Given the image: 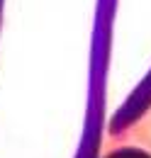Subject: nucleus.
Wrapping results in <instances>:
<instances>
[{"label": "nucleus", "instance_id": "nucleus-1", "mask_svg": "<svg viewBox=\"0 0 151 158\" xmlns=\"http://www.w3.org/2000/svg\"><path fill=\"white\" fill-rule=\"evenodd\" d=\"M105 158H151V153L141 151V148H119V151H112Z\"/></svg>", "mask_w": 151, "mask_h": 158}]
</instances>
